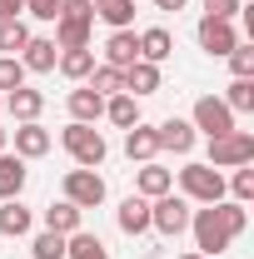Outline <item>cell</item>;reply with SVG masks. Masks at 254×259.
<instances>
[{
  "mask_svg": "<svg viewBox=\"0 0 254 259\" xmlns=\"http://www.w3.org/2000/svg\"><path fill=\"white\" fill-rule=\"evenodd\" d=\"M249 225V214H244V204H234V199H220V204H204V209H194L190 214V229H194V249L209 259V254H224L239 234Z\"/></svg>",
  "mask_w": 254,
  "mask_h": 259,
  "instance_id": "cell-1",
  "label": "cell"
},
{
  "mask_svg": "<svg viewBox=\"0 0 254 259\" xmlns=\"http://www.w3.org/2000/svg\"><path fill=\"white\" fill-rule=\"evenodd\" d=\"M60 145L70 150V160L80 164V169H100V164H105V155H110L105 135H100L95 125H80V120H70V125L60 130Z\"/></svg>",
  "mask_w": 254,
  "mask_h": 259,
  "instance_id": "cell-2",
  "label": "cell"
},
{
  "mask_svg": "<svg viewBox=\"0 0 254 259\" xmlns=\"http://www.w3.org/2000/svg\"><path fill=\"white\" fill-rule=\"evenodd\" d=\"M180 194H185L190 204H220L224 199V175L215 169V164L190 160L185 169H180Z\"/></svg>",
  "mask_w": 254,
  "mask_h": 259,
  "instance_id": "cell-3",
  "label": "cell"
},
{
  "mask_svg": "<svg viewBox=\"0 0 254 259\" xmlns=\"http://www.w3.org/2000/svg\"><path fill=\"white\" fill-rule=\"evenodd\" d=\"M150 229L155 234H164V239H175V234H185L190 229V199L185 194H159V199H150Z\"/></svg>",
  "mask_w": 254,
  "mask_h": 259,
  "instance_id": "cell-4",
  "label": "cell"
},
{
  "mask_svg": "<svg viewBox=\"0 0 254 259\" xmlns=\"http://www.w3.org/2000/svg\"><path fill=\"white\" fill-rule=\"evenodd\" d=\"M215 169H239V164H254V135L249 130H229L220 140H209V160Z\"/></svg>",
  "mask_w": 254,
  "mask_h": 259,
  "instance_id": "cell-5",
  "label": "cell"
},
{
  "mask_svg": "<svg viewBox=\"0 0 254 259\" xmlns=\"http://www.w3.org/2000/svg\"><path fill=\"white\" fill-rule=\"evenodd\" d=\"M190 125H194V130H204L209 140H220V135H229V130H234V110H229L220 95H199V100H194Z\"/></svg>",
  "mask_w": 254,
  "mask_h": 259,
  "instance_id": "cell-6",
  "label": "cell"
},
{
  "mask_svg": "<svg viewBox=\"0 0 254 259\" xmlns=\"http://www.w3.org/2000/svg\"><path fill=\"white\" fill-rule=\"evenodd\" d=\"M60 190H65V199H70V204H80V209H95V204H105V180H100L95 169H70Z\"/></svg>",
  "mask_w": 254,
  "mask_h": 259,
  "instance_id": "cell-7",
  "label": "cell"
},
{
  "mask_svg": "<svg viewBox=\"0 0 254 259\" xmlns=\"http://www.w3.org/2000/svg\"><path fill=\"white\" fill-rule=\"evenodd\" d=\"M199 50L204 55H215V60H224L234 45H239V30H234V20H209V15H199Z\"/></svg>",
  "mask_w": 254,
  "mask_h": 259,
  "instance_id": "cell-8",
  "label": "cell"
},
{
  "mask_svg": "<svg viewBox=\"0 0 254 259\" xmlns=\"http://www.w3.org/2000/svg\"><path fill=\"white\" fill-rule=\"evenodd\" d=\"M15 60L25 65V75H50V70H55V60H60V50H55V40H45V35H30V45H25Z\"/></svg>",
  "mask_w": 254,
  "mask_h": 259,
  "instance_id": "cell-9",
  "label": "cell"
},
{
  "mask_svg": "<svg viewBox=\"0 0 254 259\" xmlns=\"http://www.w3.org/2000/svg\"><path fill=\"white\" fill-rule=\"evenodd\" d=\"M15 155H20V160H40V155H50V130L40 125V120L15 125Z\"/></svg>",
  "mask_w": 254,
  "mask_h": 259,
  "instance_id": "cell-10",
  "label": "cell"
},
{
  "mask_svg": "<svg viewBox=\"0 0 254 259\" xmlns=\"http://www.w3.org/2000/svg\"><path fill=\"white\" fill-rule=\"evenodd\" d=\"M125 155H130V164H150L159 155V135H155V125H140L135 130H125Z\"/></svg>",
  "mask_w": 254,
  "mask_h": 259,
  "instance_id": "cell-11",
  "label": "cell"
},
{
  "mask_svg": "<svg viewBox=\"0 0 254 259\" xmlns=\"http://www.w3.org/2000/svg\"><path fill=\"white\" fill-rule=\"evenodd\" d=\"M135 60H140V35L135 30H110V40H105V65L130 70Z\"/></svg>",
  "mask_w": 254,
  "mask_h": 259,
  "instance_id": "cell-12",
  "label": "cell"
},
{
  "mask_svg": "<svg viewBox=\"0 0 254 259\" xmlns=\"http://www.w3.org/2000/svg\"><path fill=\"white\" fill-rule=\"evenodd\" d=\"M115 225L125 229L130 239H135V234H150V199H145V194H130L125 204L115 209Z\"/></svg>",
  "mask_w": 254,
  "mask_h": 259,
  "instance_id": "cell-13",
  "label": "cell"
},
{
  "mask_svg": "<svg viewBox=\"0 0 254 259\" xmlns=\"http://www.w3.org/2000/svg\"><path fill=\"white\" fill-rule=\"evenodd\" d=\"M40 110H45V95H40V90H30V85H20V90H10V95H5V115H10L15 125L40 120Z\"/></svg>",
  "mask_w": 254,
  "mask_h": 259,
  "instance_id": "cell-14",
  "label": "cell"
},
{
  "mask_svg": "<svg viewBox=\"0 0 254 259\" xmlns=\"http://www.w3.org/2000/svg\"><path fill=\"white\" fill-rule=\"evenodd\" d=\"M65 105H70V120H80V125H95L100 115H105V100H100L90 85H75V90L65 95Z\"/></svg>",
  "mask_w": 254,
  "mask_h": 259,
  "instance_id": "cell-15",
  "label": "cell"
},
{
  "mask_svg": "<svg viewBox=\"0 0 254 259\" xmlns=\"http://www.w3.org/2000/svg\"><path fill=\"white\" fill-rule=\"evenodd\" d=\"M175 190V175L164 169V164H140V175H135V194H145V199H159V194Z\"/></svg>",
  "mask_w": 254,
  "mask_h": 259,
  "instance_id": "cell-16",
  "label": "cell"
},
{
  "mask_svg": "<svg viewBox=\"0 0 254 259\" xmlns=\"http://www.w3.org/2000/svg\"><path fill=\"white\" fill-rule=\"evenodd\" d=\"M30 225H35V214L20 199H0V234H5V239H25Z\"/></svg>",
  "mask_w": 254,
  "mask_h": 259,
  "instance_id": "cell-17",
  "label": "cell"
},
{
  "mask_svg": "<svg viewBox=\"0 0 254 259\" xmlns=\"http://www.w3.org/2000/svg\"><path fill=\"white\" fill-rule=\"evenodd\" d=\"M65 80H75V85H85L90 80V70H95V50L90 45H80V50H60V60H55Z\"/></svg>",
  "mask_w": 254,
  "mask_h": 259,
  "instance_id": "cell-18",
  "label": "cell"
},
{
  "mask_svg": "<svg viewBox=\"0 0 254 259\" xmlns=\"http://www.w3.org/2000/svg\"><path fill=\"white\" fill-rule=\"evenodd\" d=\"M159 85H164V80H159V65H150V60H135L125 70V95H135V100H140V95H155Z\"/></svg>",
  "mask_w": 254,
  "mask_h": 259,
  "instance_id": "cell-19",
  "label": "cell"
},
{
  "mask_svg": "<svg viewBox=\"0 0 254 259\" xmlns=\"http://www.w3.org/2000/svg\"><path fill=\"white\" fill-rule=\"evenodd\" d=\"M159 135V150H175V155H190L194 150V125L190 120H164V125H155Z\"/></svg>",
  "mask_w": 254,
  "mask_h": 259,
  "instance_id": "cell-20",
  "label": "cell"
},
{
  "mask_svg": "<svg viewBox=\"0 0 254 259\" xmlns=\"http://www.w3.org/2000/svg\"><path fill=\"white\" fill-rule=\"evenodd\" d=\"M25 180H30V169L20 155H0V199H20Z\"/></svg>",
  "mask_w": 254,
  "mask_h": 259,
  "instance_id": "cell-21",
  "label": "cell"
},
{
  "mask_svg": "<svg viewBox=\"0 0 254 259\" xmlns=\"http://www.w3.org/2000/svg\"><path fill=\"white\" fill-rule=\"evenodd\" d=\"M170 55H175V35L164 30V25H150V30L140 35V60L159 65V60H170Z\"/></svg>",
  "mask_w": 254,
  "mask_h": 259,
  "instance_id": "cell-22",
  "label": "cell"
},
{
  "mask_svg": "<svg viewBox=\"0 0 254 259\" xmlns=\"http://www.w3.org/2000/svg\"><path fill=\"white\" fill-rule=\"evenodd\" d=\"M95 20H105L110 30H130L135 25V0H90Z\"/></svg>",
  "mask_w": 254,
  "mask_h": 259,
  "instance_id": "cell-23",
  "label": "cell"
},
{
  "mask_svg": "<svg viewBox=\"0 0 254 259\" xmlns=\"http://www.w3.org/2000/svg\"><path fill=\"white\" fill-rule=\"evenodd\" d=\"M80 220H85V209H80V204H70V199H60V204H50V209H45V229H55V234H75Z\"/></svg>",
  "mask_w": 254,
  "mask_h": 259,
  "instance_id": "cell-24",
  "label": "cell"
},
{
  "mask_svg": "<svg viewBox=\"0 0 254 259\" xmlns=\"http://www.w3.org/2000/svg\"><path fill=\"white\" fill-rule=\"evenodd\" d=\"M105 120L120 125V130H135V125H140V100H135V95H110V100H105Z\"/></svg>",
  "mask_w": 254,
  "mask_h": 259,
  "instance_id": "cell-25",
  "label": "cell"
},
{
  "mask_svg": "<svg viewBox=\"0 0 254 259\" xmlns=\"http://www.w3.org/2000/svg\"><path fill=\"white\" fill-rule=\"evenodd\" d=\"M85 85H90V90H95L100 100H110V95H125V70H115V65H95Z\"/></svg>",
  "mask_w": 254,
  "mask_h": 259,
  "instance_id": "cell-26",
  "label": "cell"
},
{
  "mask_svg": "<svg viewBox=\"0 0 254 259\" xmlns=\"http://www.w3.org/2000/svg\"><path fill=\"white\" fill-rule=\"evenodd\" d=\"M65 254H70V259H110V249L100 244L95 234L75 229V234H65Z\"/></svg>",
  "mask_w": 254,
  "mask_h": 259,
  "instance_id": "cell-27",
  "label": "cell"
},
{
  "mask_svg": "<svg viewBox=\"0 0 254 259\" xmlns=\"http://www.w3.org/2000/svg\"><path fill=\"white\" fill-rule=\"evenodd\" d=\"M30 45V25H25V15L20 20H0V55H20Z\"/></svg>",
  "mask_w": 254,
  "mask_h": 259,
  "instance_id": "cell-28",
  "label": "cell"
},
{
  "mask_svg": "<svg viewBox=\"0 0 254 259\" xmlns=\"http://www.w3.org/2000/svg\"><path fill=\"white\" fill-rule=\"evenodd\" d=\"M224 105H229L234 115H249V110H254V80H229V90H224Z\"/></svg>",
  "mask_w": 254,
  "mask_h": 259,
  "instance_id": "cell-29",
  "label": "cell"
},
{
  "mask_svg": "<svg viewBox=\"0 0 254 259\" xmlns=\"http://www.w3.org/2000/svg\"><path fill=\"white\" fill-rule=\"evenodd\" d=\"M30 254L35 259H65V234H55V229L35 234V239H30Z\"/></svg>",
  "mask_w": 254,
  "mask_h": 259,
  "instance_id": "cell-30",
  "label": "cell"
},
{
  "mask_svg": "<svg viewBox=\"0 0 254 259\" xmlns=\"http://www.w3.org/2000/svg\"><path fill=\"white\" fill-rule=\"evenodd\" d=\"M20 85H25V65L15 60V55H0V95H10Z\"/></svg>",
  "mask_w": 254,
  "mask_h": 259,
  "instance_id": "cell-31",
  "label": "cell"
},
{
  "mask_svg": "<svg viewBox=\"0 0 254 259\" xmlns=\"http://www.w3.org/2000/svg\"><path fill=\"white\" fill-rule=\"evenodd\" d=\"M224 190H234V204H249V199H254V164H239L234 180H229Z\"/></svg>",
  "mask_w": 254,
  "mask_h": 259,
  "instance_id": "cell-32",
  "label": "cell"
},
{
  "mask_svg": "<svg viewBox=\"0 0 254 259\" xmlns=\"http://www.w3.org/2000/svg\"><path fill=\"white\" fill-rule=\"evenodd\" d=\"M224 60H229V70H234V80H254V45H234Z\"/></svg>",
  "mask_w": 254,
  "mask_h": 259,
  "instance_id": "cell-33",
  "label": "cell"
},
{
  "mask_svg": "<svg viewBox=\"0 0 254 259\" xmlns=\"http://www.w3.org/2000/svg\"><path fill=\"white\" fill-rule=\"evenodd\" d=\"M239 10H244L239 0H204V15H209V20H234Z\"/></svg>",
  "mask_w": 254,
  "mask_h": 259,
  "instance_id": "cell-34",
  "label": "cell"
},
{
  "mask_svg": "<svg viewBox=\"0 0 254 259\" xmlns=\"http://www.w3.org/2000/svg\"><path fill=\"white\" fill-rule=\"evenodd\" d=\"M25 15H35V20H50V25H55V15H60V0H25Z\"/></svg>",
  "mask_w": 254,
  "mask_h": 259,
  "instance_id": "cell-35",
  "label": "cell"
},
{
  "mask_svg": "<svg viewBox=\"0 0 254 259\" xmlns=\"http://www.w3.org/2000/svg\"><path fill=\"white\" fill-rule=\"evenodd\" d=\"M25 15V0H0V20H20Z\"/></svg>",
  "mask_w": 254,
  "mask_h": 259,
  "instance_id": "cell-36",
  "label": "cell"
},
{
  "mask_svg": "<svg viewBox=\"0 0 254 259\" xmlns=\"http://www.w3.org/2000/svg\"><path fill=\"white\" fill-rule=\"evenodd\" d=\"M155 10H185V0H155Z\"/></svg>",
  "mask_w": 254,
  "mask_h": 259,
  "instance_id": "cell-37",
  "label": "cell"
},
{
  "mask_svg": "<svg viewBox=\"0 0 254 259\" xmlns=\"http://www.w3.org/2000/svg\"><path fill=\"white\" fill-rule=\"evenodd\" d=\"M180 259H204V254H199V249H190V254H180Z\"/></svg>",
  "mask_w": 254,
  "mask_h": 259,
  "instance_id": "cell-38",
  "label": "cell"
},
{
  "mask_svg": "<svg viewBox=\"0 0 254 259\" xmlns=\"http://www.w3.org/2000/svg\"><path fill=\"white\" fill-rule=\"evenodd\" d=\"M0 155H5V130H0Z\"/></svg>",
  "mask_w": 254,
  "mask_h": 259,
  "instance_id": "cell-39",
  "label": "cell"
},
{
  "mask_svg": "<svg viewBox=\"0 0 254 259\" xmlns=\"http://www.w3.org/2000/svg\"><path fill=\"white\" fill-rule=\"evenodd\" d=\"M0 110H5V95H0Z\"/></svg>",
  "mask_w": 254,
  "mask_h": 259,
  "instance_id": "cell-40",
  "label": "cell"
}]
</instances>
